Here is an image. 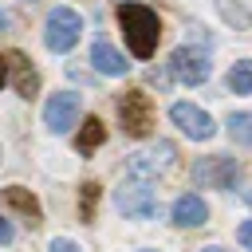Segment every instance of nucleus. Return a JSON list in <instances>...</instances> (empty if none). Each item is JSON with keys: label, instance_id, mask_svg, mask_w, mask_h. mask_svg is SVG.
Listing matches in <instances>:
<instances>
[{"label": "nucleus", "instance_id": "39448f33", "mask_svg": "<svg viewBox=\"0 0 252 252\" xmlns=\"http://www.w3.org/2000/svg\"><path fill=\"white\" fill-rule=\"evenodd\" d=\"M114 205H118V213H126V217H134V220H150V217L158 213V193H154L150 181L126 177V181L114 189Z\"/></svg>", "mask_w": 252, "mask_h": 252}, {"label": "nucleus", "instance_id": "6e6552de", "mask_svg": "<svg viewBox=\"0 0 252 252\" xmlns=\"http://www.w3.org/2000/svg\"><path fill=\"white\" fill-rule=\"evenodd\" d=\"M169 118H173V126H177L185 138H193V142H209V138L217 134V122H213L201 106H193V102H173V106H169Z\"/></svg>", "mask_w": 252, "mask_h": 252}, {"label": "nucleus", "instance_id": "6ab92c4d", "mask_svg": "<svg viewBox=\"0 0 252 252\" xmlns=\"http://www.w3.org/2000/svg\"><path fill=\"white\" fill-rule=\"evenodd\" d=\"M47 252H83V248H79V244H75V240H63V236H55V240H51V248H47Z\"/></svg>", "mask_w": 252, "mask_h": 252}, {"label": "nucleus", "instance_id": "ddd939ff", "mask_svg": "<svg viewBox=\"0 0 252 252\" xmlns=\"http://www.w3.org/2000/svg\"><path fill=\"white\" fill-rule=\"evenodd\" d=\"M91 63H94V71H102V75H126V71H130L126 55L114 51L106 39H94V43H91Z\"/></svg>", "mask_w": 252, "mask_h": 252}, {"label": "nucleus", "instance_id": "4468645a", "mask_svg": "<svg viewBox=\"0 0 252 252\" xmlns=\"http://www.w3.org/2000/svg\"><path fill=\"white\" fill-rule=\"evenodd\" d=\"M102 142H106V126H102L98 118H87V122L79 126V134H75V150H79V154H94Z\"/></svg>", "mask_w": 252, "mask_h": 252}, {"label": "nucleus", "instance_id": "b1692460", "mask_svg": "<svg viewBox=\"0 0 252 252\" xmlns=\"http://www.w3.org/2000/svg\"><path fill=\"white\" fill-rule=\"evenodd\" d=\"M4 28H8V16H4V12H0V32H4Z\"/></svg>", "mask_w": 252, "mask_h": 252}, {"label": "nucleus", "instance_id": "7ed1b4c3", "mask_svg": "<svg viewBox=\"0 0 252 252\" xmlns=\"http://www.w3.org/2000/svg\"><path fill=\"white\" fill-rule=\"evenodd\" d=\"M79 35H83V20H79V12L75 8H51L47 12V24H43V43L55 51V55H67L75 43H79Z\"/></svg>", "mask_w": 252, "mask_h": 252}, {"label": "nucleus", "instance_id": "a211bd4d", "mask_svg": "<svg viewBox=\"0 0 252 252\" xmlns=\"http://www.w3.org/2000/svg\"><path fill=\"white\" fill-rule=\"evenodd\" d=\"M217 8H220V12H224L232 24H236V28H248V24H252V12H240L232 0H217Z\"/></svg>", "mask_w": 252, "mask_h": 252}, {"label": "nucleus", "instance_id": "1a4fd4ad", "mask_svg": "<svg viewBox=\"0 0 252 252\" xmlns=\"http://www.w3.org/2000/svg\"><path fill=\"white\" fill-rule=\"evenodd\" d=\"M79 110H83V98H79L75 91H59V94H51L47 106H43V126L55 130V134H63V130H71V126L79 122Z\"/></svg>", "mask_w": 252, "mask_h": 252}, {"label": "nucleus", "instance_id": "dca6fc26", "mask_svg": "<svg viewBox=\"0 0 252 252\" xmlns=\"http://www.w3.org/2000/svg\"><path fill=\"white\" fill-rule=\"evenodd\" d=\"M228 138L236 146H252V114H244V110L228 114Z\"/></svg>", "mask_w": 252, "mask_h": 252}, {"label": "nucleus", "instance_id": "393cba45", "mask_svg": "<svg viewBox=\"0 0 252 252\" xmlns=\"http://www.w3.org/2000/svg\"><path fill=\"white\" fill-rule=\"evenodd\" d=\"M142 252H150V248H142Z\"/></svg>", "mask_w": 252, "mask_h": 252}, {"label": "nucleus", "instance_id": "aec40b11", "mask_svg": "<svg viewBox=\"0 0 252 252\" xmlns=\"http://www.w3.org/2000/svg\"><path fill=\"white\" fill-rule=\"evenodd\" d=\"M236 240H240V244H244V248L252 252V220H244V224L236 228Z\"/></svg>", "mask_w": 252, "mask_h": 252}, {"label": "nucleus", "instance_id": "f03ea898", "mask_svg": "<svg viewBox=\"0 0 252 252\" xmlns=\"http://www.w3.org/2000/svg\"><path fill=\"white\" fill-rule=\"evenodd\" d=\"M114 106H118V122H122V130L130 138H146L154 130V98L146 91H138V87L134 91H122L114 98Z\"/></svg>", "mask_w": 252, "mask_h": 252}, {"label": "nucleus", "instance_id": "f257e3e1", "mask_svg": "<svg viewBox=\"0 0 252 252\" xmlns=\"http://www.w3.org/2000/svg\"><path fill=\"white\" fill-rule=\"evenodd\" d=\"M118 28L126 35V47L138 55V59H150L158 51V39H161V20L154 8L138 4V0H126L118 4Z\"/></svg>", "mask_w": 252, "mask_h": 252}, {"label": "nucleus", "instance_id": "9b49d317", "mask_svg": "<svg viewBox=\"0 0 252 252\" xmlns=\"http://www.w3.org/2000/svg\"><path fill=\"white\" fill-rule=\"evenodd\" d=\"M205 220H209V205L197 193H181L173 201V224L177 228H201Z\"/></svg>", "mask_w": 252, "mask_h": 252}, {"label": "nucleus", "instance_id": "20e7f679", "mask_svg": "<svg viewBox=\"0 0 252 252\" xmlns=\"http://www.w3.org/2000/svg\"><path fill=\"white\" fill-rule=\"evenodd\" d=\"M189 177H193V185H201V189H232L236 177H240V165H236V158H228V154H209V158H197V161H193Z\"/></svg>", "mask_w": 252, "mask_h": 252}, {"label": "nucleus", "instance_id": "0eeeda50", "mask_svg": "<svg viewBox=\"0 0 252 252\" xmlns=\"http://www.w3.org/2000/svg\"><path fill=\"white\" fill-rule=\"evenodd\" d=\"M209 71H213V67H209V55L197 51V47H177V51L169 55V75H173L177 83H185V87L205 83Z\"/></svg>", "mask_w": 252, "mask_h": 252}, {"label": "nucleus", "instance_id": "9d476101", "mask_svg": "<svg viewBox=\"0 0 252 252\" xmlns=\"http://www.w3.org/2000/svg\"><path fill=\"white\" fill-rule=\"evenodd\" d=\"M8 75H12L20 98H32L39 91V75H35V67H32V59L24 51H8Z\"/></svg>", "mask_w": 252, "mask_h": 252}, {"label": "nucleus", "instance_id": "2eb2a0df", "mask_svg": "<svg viewBox=\"0 0 252 252\" xmlns=\"http://www.w3.org/2000/svg\"><path fill=\"white\" fill-rule=\"evenodd\" d=\"M228 91H232V94H252V59L232 63V71H228Z\"/></svg>", "mask_w": 252, "mask_h": 252}, {"label": "nucleus", "instance_id": "5701e85b", "mask_svg": "<svg viewBox=\"0 0 252 252\" xmlns=\"http://www.w3.org/2000/svg\"><path fill=\"white\" fill-rule=\"evenodd\" d=\"M201 252H228V248H224V244H205Z\"/></svg>", "mask_w": 252, "mask_h": 252}, {"label": "nucleus", "instance_id": "423d86ee", "mask_svg": "<svg viewBox=\"0 0 252 252\" xmlns=\"http://www.w3.org/2000/svg\"><path fill=\"white\" fill-rule=\"evenodd\" d=\"M173 158H177V150L169 146V142H158V146H150V150H138V154H130V161H126V177H138V181H158L161 173H169L173 169Z\"/></svg>", "mask_w": 252, "mask_h": 252}, {"label": "nucleus", "instance_id": "f3484780", "mask_svg": "<svg viewBox=\"0 0 252 252\" xmlns=\"http://www.w3.org/2000/svg\"><path fill=\"white\" fill-rule=\"evenodd\" d=\"M94 209H98V185H94V181H87V185H83V193H79V217H83V220H91V217H94Z\"/></svg>", "mask_w": 252, "mask_h": 252}, {"label": "nucleus", "instance_id": "4be33fe9", "mask_svg": "<svg viewBox=\"0 0 252 252\" xmlns=\"http://www.w3.org/2000/svg\"><path fill=\"white\" fill-rule=\"evenodd\" d=\"M8 83V55H0V87Z\"/></svg>", "mask_w": 252, "mask_h": 252}, {"label": "nucleus", "instance_id": "f8f14e48", "mask_svg": "<svg viewBox=\"0 0 252 252\" xmlns=\"http://www.w3.org/2000/svg\"><path fill=\"white\" fill-rule=\"evenodd\" d=\"M0 201H4L8 209H16L20 217H28V224H39V220H43L39 201H35V197H32V189H24V185H8V189L0 193Z\"/></svg>", "mask_w": 252, "mask_h": 252}, {"label": "nucleus", "instance_id": "412c9836", "mask_svg": "<svg viewBox=\"0 0 252 252\" xmlns=\"http://www.w3.org/2000/svg\"><path fill=\"white\" fill-rule=\"evenodd\" d=\"M0 244H12V224L0 217Z\"/></svg>", "mask_w": 252, "mask_h": 252}]
</instances>
